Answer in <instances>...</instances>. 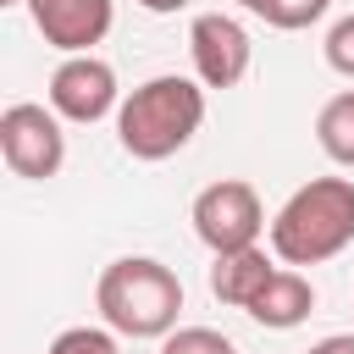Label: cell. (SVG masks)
<instances>
[{"label": "cell", "mask_w": 354, "mask_h": 354, "mask_svg": "<svg viewBox=\"0 0 354 354\" xmlns=\"http://www.w3.org/2000/svg\"><path fill=\"white\" fill-rule=\"evenodd\" d=\"M326 66L343 72V77H354V17L332 22V33H326Z\"/></svg>", "instance_id": "9a60e30c"}, {"label": "cell", "mask_w": 354, "mask_h": 354, "mask_svg": "<svg viewBox=\"0 0 354 354\" xmlns=\"http://www.w3.org/2000/svg\"><path fill=\"white\" fill-rule=\"evenodd\" d=\"M310 354H354V337H348V332H337V337H321Z\"/></svg>", "instance_id": "2e32d148"}, {"label": "cell", "mask_w": 354, "mask_h": 354, "mask_svg": "<svg viewBox=\"0 0 354 354\" xmlns=\"http://www.w3.org/2000/svg\"><path fill=\"white\" fill-rule=\"evenodd\" d=\"M205 122V88L166 72V77H149L138 83L122 111H116V138L133 160H166L177 155Z\"/></svg>", "instance_id": "3957f363"}, {"label": "cell", "mask_w": 354, "mask_h": 354, "mask_svg": "<svg viewBox=\"0 0 354 354\" xmlns=\"http://www.w3.org/2000/svg\"><path fill=\"white\" fill-rule=\"evenodd\" d=\"M354 243V183L348 177H310L288 194L271 216V249L288 266H321Z\"/></svg>", "instance_id": "6da1fadb"}, {"label": "cell", "mask_w": 354, "mask_h": 354, "mask_svg": "<svg viewBox=\"0 0 354 354\" xmlns=\"http://www.w3.org/2000/svg\"><path fill=\"white\" fill-rule=\"evenodd\" d=\"M315 144L337 160V166H354V88L332 94L315 116Z\"/></svg>", "instance_id": "8fae6325"}, {"label": "cell", "mask_w": 354, "mask_h": 354, "mask_svg": "<svg viewBox=\"0 0 354 354\" xmlns=\"http://www.w3.org/2000/svg\"><path fill=\"white\" fill-rule=\"evenodd\" d=\"M188 55H194V72L205 88H232L249 77V61H254V44H249V28L227 11H199L194 28H188Z\"/></svg>", "instance_id": "8992f818"}, {"label": "cell", "mask_w": 354, "mask_h": 354, "mask_svg": "<svg viewBox=\"0 0 354 354\" xmlns=\"http://www.w3.org/2000/svg\"><path fill=\"white\" fill-rule=\"evenodd\" d=\"M116 105V72L100 55H66L50 72V111L66 122H100Z\"/></svg>", "instance_id": "52a82bcc"}, {"label": "cell", "mask_w": 354, "mask_h": 354, "mask_svg": "<svg viewBox=\"0 0 354 354\" xmlns=\"http://www.w3.org/2000/svg\"><path fill=\"white\" fill-rule=\"evenodd\" d=\"M0 155L17 177L28 183H44L61 171L66 160V133H61V116L33 105V100H17L0 111Z\"/></svg>", "instance_id": "5b68a950"}, {"label": "cell", "mask_w": 354, "mask_h": 354, "mask_svg": "<svg viewBox=\"0 0 354 354\" xmlns=\"http://www.w3.org/2000/svg\"><path fill=\"white\" fill-rule=\"evenodd\" d=\"M271 277H277V266H271L266 249L254 243V249H238V254H216V266H210V293H216L221 304L249 310L254 293H260Z\"/></svg>", "instance_id": "9c48e42d"}, {"label": "cell", "mask_w": 354, "mask_h": 354, "mask_svg": "<svg viewBox=\"0 0 354 354\" xmlns=\"http://www.w3.org/2000/svg\"><path fill=\"white\" fill-rule=\"evenodd\" d=\"M310 310H315V288H310V277H299V271H277V277L254 293V304H249V315H254L260 326H271V332L299 326Z\"/></svg>", "instance_id": "30bf717a"}, {"label": "cell", "mask_w": 354, "mask_h": 354, "mask_svg": "<svg viewBox=\"0 0 354 354\" xmlns=\"http://www.w3.org/2000/svg\"><path fill=\"white\" fill-rule=\"evenodd\" d=\"M260 227H266V210H260V194L243 177H221V183L199 188V199H194V232H199V243L210 254L254 249Z\"/></svg>", "instance_id": "277c9868"}, {"label": "cell", "mask_w": 354, "mask_h": 354, "mask_svg": "<svg viewBox=\"0 0 354 354\" xmlns=\"http://www.w3.org/2000/svg\"><path fill=\"white\" fill-rule=\"evenodd\" d=\"M326 6H332V0H277V6L266 11V22L293 33V28H310V22H321V11H326Z\"/></svg>", "instance_id": "5bb4252c"}, {"label": "cell", "mask_w": 354, "mask_h": 354, "mask_svg": "<svg viewBox=\"0 0 354 354\" xmlns=\"http://www.w3.org/2000/svg\"><path fill=\"white\" fill-rule=\"evenodd\" d=\"M22 6L33 28L44 33V44L66 55H88L111 33V0H22Z\"/></svg>", "instance_id": "ba28073f"}, {"label": "cell", "mask_w": 354, "mask_h": 354, "mask_svg": "<svg viewBox=\"0 0 354 354\" xmlns=\"http://www.w3.org/2000/svg\"><path fill=\"white\" fill-rule=\"evenodd\" d=\"M138 6H144V11H183L188 0H138Z\"/></svg>", "instance_id": "e0dca14e"}, {"label": "cell", "mask_w": 354, "mask_h": 354, "mask_svg": "<svg viewBox=\"0 0 354 354\" xmlns=\"http://www.w3.org/2000/svg\"><path fill=\"white\" fill-rule=\"evenodd\" d=\"M238 6H249V11H254V17H266V11H271V6H277V0H238Z\"/></svg>", "instance_id": "ac0fdd59"}, {"label": "cell", "mask_w": 354, "mask_h": 354, "mask_svg": "<svg viewBox=\"0 0 354 354\" xmlns=\"http://www.w3.org/2000/svg\"><path fill=\"white\" fill-rule=\"evenodd\" d=\"M0 6H17V0H0Z\"/></svg>", "instance_id": "d6986e66"}, {"label": "cell", "mask_w": 354, "mask_h": 354, "mask_svg": "<svg viewBox=\"0 0 354 354\" xmlns=\"http://www.w3.org/2000/svg\"><path fill=\"white\" fill-rule=\"evenodd\" d=\"M160 354H238V348L221 332H210V326H183V332H171L160 343Z\"/></svg>", "instance_id": "7c38bea8"}, {"label": "cell", "mask_w": 354, "mask_h": 354, "mask_svg": "<svg viewBox=\"0 0 354 354\" xmlns=\"http://www.w3.org/2000/svg\"><path fill=\"white\" fill-rule=\"evenodd\" d=\"M50 354H116V337L100 332V326H66L50 343Z\"/></svg>", "instance_id": "4fadbf2b"}, {"label": "cell", "mask_w": 354, "mask_h": 354, "mask_svg": "<svg viewBox=\"0 0 354 354\" xmlns=\"http://www.w3.org/2000/svg\"><path fill=\"white\" fill-rule=\"evenodd\" d=\"M94 304H100L105 326L122 337H171L177 310H183V282L171 266H160L149 254H127L100 271Z\"/></svg>", "instance_id": "7a4b0ae2"}]
</instances>
